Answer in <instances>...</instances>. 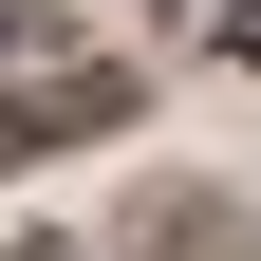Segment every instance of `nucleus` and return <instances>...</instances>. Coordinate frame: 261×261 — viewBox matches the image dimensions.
<instances>
[{"label": "nucleus", "instance_id": "nucleus-2", "mask_svg": "<svg viewBox=\"0 0 261 261\" xmlns=\"http://www.w3.org/2000/svg\"><path fill=\"white\" fill-rule=\"evenodd\" d=\"M205 19H224V56H261V0H205Z\"/></svg>", "mask_w": 261, "mask_h": 261}, {"label": "nucleus", "instance_id": "nucleus-1", "mask_svg": "<svg viewBox=\"0 0 261 261\" xmlns=\"http://www.w3.org/2000/svg\"><path fill=\"white\" fill-rule=\"evenodd\" d=\"M112 112H130V75L93 38H38V19L0 38V149H75V130H112Z\"/></svg>", "mask_w": 261, "mask_h": 261}]
</instances>
